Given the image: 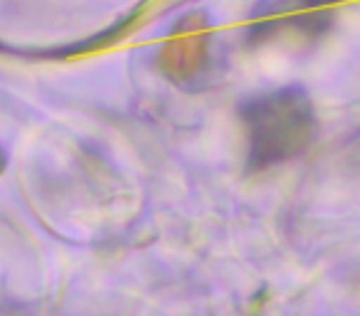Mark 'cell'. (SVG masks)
Listing matches in <instances>:
<instances>
[{"mask_svg": "<svg viewBox=\"0 0 360 316\" xmlns=\"http://www.w3.org/2000/svg\"><path fill=\"white\" fill-rule=\"evenodd\" d=\"M200 27L202 23L193 27H183L180 35L170 37L168 45L163 47L160 62H163V70L170 77H175V82H183L188 77L198 75L205 65L207 40L205 35H200Z\"/></svg>", "mask_w": 360, "mask_h": 316, "instance_id": "obj_2", "label": "cell"}, {"mask_svg": "<svg viewBox=\"0 0 360 316\" xmlns=\"http://www.w3.org/2000/svg\"><path fill=\"white\" fill-rule=\"evenodd\" d=\"M3 168H6V151L0 148V173H3Z\"/></svg>", "mask_w": 360, "mask_h": 316, "instance_id": "obj_3", "label": "cell"}, {"mask_svg": "<svg viewBox=\"0 0 360 316\" xmlns=\"http://www.w3.org/2000/svg\"><path fill=\"white\" fill-rule=\"evenodd\" d=\"M242 114L250 129V158L259 168L289 161L314 136V109L299 89H281L252 99Z\"/></svg>", "mask_w": 360, "mask_h": 316, "instance_id": "obj_1", "label": "cell"}]
</instances>
